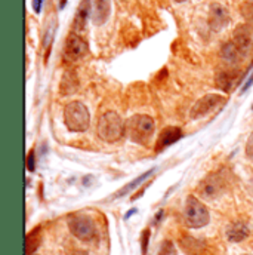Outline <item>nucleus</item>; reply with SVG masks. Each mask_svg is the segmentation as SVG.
<instances>
[{"mask_svg":"<svg viewBox=\"0 0 253 255\" xmlns=\"http://www.w3.org/2000/svg\"><path fill=\"white\" fill-rule=\"evenodd\" d=\"M126 122L116 112H107L99 118L98 122V135L105 142H116L123 138L126 129Z\"/></svg>","mask_w":253,"mask_h":255,"instance_id":"nucleus-1","label":"nucleus"},{"mask_svg":"<svg viewBox=\"0 0 253 255\" xmlns=\"http://www.w3.org/2000/svg\"><path fill=\"white\" fill-rule=\"evenodd\" d=\"M125 129H126L125 135L130 141L138 142V144H145L151 138V135L156 129V124L147 115H136V116L127 119Z\"/></svg>","mask_w":253,"mask_h":255,"instance_id":"nucleus-2","label":"nucleus"},{"mask_svg":"<svg viewBox=\"0 0 253 255\" xmlns=\"http://www.w3.org/2000/svg\"><path fill=\"white\" fill-rule=\"evenodd\" d=\"M64 122L71 132H84L90 125L87 107L80 101H71L64 109Z\"/></svg>","mask_w":253,"mask_h":255,"instance_id":"nucleus-3","label":"nucleus"},{"mask_svg":"<svg viewBox=\"0 0 253 255\" xmlns=\"http://www.w3.org/2000/svg\"><path fill=\"white\" fill-rule=\"evenodd\" d=\"M185 221L191 229L204 227L209 223L207 208L194 196H190L185 203Z\"/></svg>","mask_w":253,"mask_h":255,"instance_id":"nucleus-4","label":"nucleus"},{"mask_svg":"<svg viewBox=\"0 0 253 255\" xmlns=\"http://www.w3.org/2000/svg\"><path fill=\"white\" fill-rule=\"evenodd\" d=\"M68 229L70 232L80 241L89 242L96 236V229H95V223L87 217V215H82V214H76L73 217H70L68 220Z\"/></svg>","mask_w":253,"mask_h":255,"instance_id":"nucleus-5","label":"nucleus"},{"mask_svg":"<svg viewBox=\"0 0 253 255\" xmlns=\"http://www.w3.org/2000/svg\"><path fill=\"white\" fill-rule=\"evenodd\" d=\"M89 52L87 43L77 34V33H70L65 39L64 45V58L70 63L79 61L83 57H86Z\"/></svg>","mask_w":253,"mask_h":255,"instance_id":"nucleus-6","label":"nucleus"},{"mask_svg":"<svg viewBox=\"0 0 253 255\" xmlns=\"http://www.w3.org/2000/svg\"><path fill=\"white\" fill-rule=\"evenodd\" d=\"M222 103H225V97H222L219 94H207L192 106L190 116L192 119L204 118L206 115H209L213 109H216Z\"/></svg>","mask_w":253,"mask_h":255,"instance_id":"nucleus-7","label":"nucleus"},{"mask_svg":"<svg viewBox=\"0 0 253 255\" xmlns=\"http://www.w3.org/2000/svg\"><path fill=\"white\" fill-rule=\"evenodd\" d=\"M228 22H230V13H228V10L224 6L218 4V3L212 4L210 6V13H209V24H210V27L215 31H219Z\"/></svg>","mask_w":253,"mask_h":255,"instance_id":"nucleus-8","label":"nucleus"},{"mask_svg":"<svg viewBox=\"0 0 253 255\" xmlns=\"http://www.w3.org/2000/svg\"><path fill=\"white\" fill-rule=\"evenodd\" d=\"M231 42H233L234 46L239 49V52L245 57V55L249 52L251 46H252V34H251L249 27H248V25H240V27H237V30H236L234 37H233Z\"/></svg>","mask_w":253,"mask_h":255,"instance_id":"nucleus-9","label":"nucleus"},{"mask_svg":"<svg viewBox=\"0 0 253 255\" xmlns=\"http://www.w3.org/2000/svg\"><path fill=\"white\" fill-rule=\"evenodd\" d=\"M224 190V184L222 180L218 175H209L201 184H200V191L204 197L213 199L218 197Z\"/></svg>","mask_w":253,"mask_h":255,"instance_id":"nucleus-10","label":"nucleus"},{"mask_svg":"<svg viewBox=\"0 0 253 255\" xmlns=\"http://www.w3.org/2000/svg\"><path fill=\"white\" fill-rule=\"evenodd\" d=\"M110 16V0H93L92 3V21L96 25H102Z\"/></svg>","mask_w":253,"mask_h":255,"instance_id":"nucleus-11","label":"nucleus"},{"mask_svg":"<svg viewBox=\"0 0 253 255\" xmlns=\"http://www.w3.org/2000/svg\"><path fill=\"white\" fill-rule=\"evenodd\" d=\"M181 136H182V130H181V128H176V127L166 128V129L160 133V136H159V139H157V150L160 151V150H163V148H166V147L172 145V144H173V142H176Z\"/></svg>","mask_w":253,"mask_h":255,"instance_id":"nucleus-12","label":"nucleus"},{"mask_svg":"<svg viewBox=\"0 0 253 255\" xmlns=\"http://www.w3.org/2000/svg\"><path fill=\"white\" fill-rule=\"evenodd\" d=\"M89 15H92V3L90 0H82L74 18V30L76 31H82L86 27V21L89 18Z\"/></svg>","mask_w":253,"mask_h":255,"instance_id":"nucleus-13","label":"nucleus"},{"mask_svg":"<svg viewBox=\"0 0 253 255\" xmlns=\"http://www.w3.org/2000/svg\"><path fill=\"white\" fill-rule=\"evenodd\" d=\"M227 236L231 242H242L249 236V229L245 223H234L228 227Z\"/></svg>","mask_w":253,"mask_h":255,"instance_id":"nucleus-14","label":"nucleus"},{"mask_svg":"<svg viewBox=\"0 0 253 255\" xmlns=\"http://www.w3.org/2000/svg\"><path fill=\"white\" fill-rule=\"evenodd\" d=\"M77 85H79V80H77V76L74 71L68 70L65 71L63 77V82H61V92L63 95H70V94H74L76 89H77Z\"/></svg>","mask_w":253,"mask_h":255,"instance_id":"nucleus-15","label":"nucleus"},{"mask_svg":"<svg viewBox=\"0 0 253 255\" xmlns=\"http://www.w3.org/2000/svg\"><path fill=\"white\" fill-rule=\"evenodd\" d=\"M40 241H42V236H40V230L39 229H34L31 233L27 235V241H25L27 255H33L36 253L37 247L40 245Z\"/></svg>","mask_w":253,"mask_h":255,"instance_id":"nucleus-16","label":"nucleus"},{"mask_svg":"<svg viewBox=\"0 0 253 255\" xmlns=\"http://www.w3.org/2000/svg\"><path fill=\"white\" fill-rule=\"evenodd\" d=\"M240 57H243V55L239 52V49L234 46L233 42L224 45V48H222V58H224L225 61H228V63H236Z\"/></svg>","mask_w":253,"mask_h":255,"instance_id":"nucleus-17","label":"nucleus"},{"mask_svg":"<svg viewBox=\"0 0 253 255\" xmlns=\"http://www.w3.org/2000/svg\"><path fill=\"white\" fill-rule=\"evenodd\" d=\"M216 82H218V88L227 92V91H230V88H231V85H233V77H231V74H228V73H221V74L218 76Z\"/></svg>","mask_w":253,"mask_h":255,"instance_id":"nucleus-18","label":"nucleus"},{"mask_svg":"<svg viewBox=\"0 0 253 255\" xmlns=\"http://www.w3.org/2000/svg\"><path fill=\"white\" fill-rule=\"evenodd\" d=\"M151 174H153V171H147L145 174H142V175H139V177H138L136 180H133L132 183H129L127 186H125V189H123V190H122V191H120V193H119V196H123V194H126L127 191L133 190V187H136L138 184H141V183H144V181H145V180H147V178H148V177H150Z\"/></svg>","mask_w":253,"mask_h":255,"instance_id":"nucleus-19","label":"nucleus"},{"mask_svg":"<svg viewBox=\"0 0 253 255\" xmlns=\"http://www.w3.org/2000/svg\"><path fill=\"white\" fill-rule=\"evenodd\" d=\"M159 255H176V248L170 241H165L162 244V248L159 251Z\"/></svg>","mask_w":253,"mask_h":255,"instance_id":"nucleus-20","label":"nucleus"},{"mask_svg":"<svg viewBox=\"0 0 253 255\" xmlns=\"http://www.w3.org/2000/svg\"><path fill=\"white\" fill-rule=\"evenodd\" d=\"M242 13L249 22H253V3H245L242 6Z\"/></svg>","mask_w":253,"mask_h":255,"instance_id":"nucleus-21","label":"nucleus"},{"mask_svg":"<svg viewBox=\"0 0 253 255\" xmlns=\"http://www.w3.org/2000/svg\"><path fill=\"white\" fill-rule=\"evenodd\" d=\"M27 168H28V171H34L36 169V162H34V151H30V154H28V157H27Z\"/></svg>","mask_w":253,"mask_h":255,"instance_id":"nucleus-22","label":"nucleus"},{"mask_svg":"<svg viewBox=\"0 0 253 255\" xmlns=\"http://www.w3.org/2000/svg\"><path fill=\"white\" fill-rule=\"evenodd\" d=\"M246 153H248V156H249V157H252L253 159V132L251 133L249 139H248V144H246Z\"/></svg>","mask_w":253,"mask_h":255,"instance_id":"nucleus-23","label":"nucleus"},{"mask_svg":"<svg viewBox=\"0 0 253 255\" xmlns=\"http://www.w3.org/2000/svg\"><path fill=\"white\" fill-rule=\"evenodd\" d=\"M148 238H150V230H145V232H144V236H142V251H144V254L147 253Z\"/></svg>","mask_w":253,"mask_h":255,"instance_id":"nucleus-24","label":"nucleus"},{"mask_svg":"<svg viewBox=\"0 0 253 255\" xmlns=\"http://www.w3.org/2000/svg\"><path fill=\"white\" fill-rule=\"evenodd\" d=\"M42 1L43 0H33V7H34V10L39 13L40 12V9H42Z\"/></svg>","mask_w":253,"mask_h":255,"instance_id":"nucleus-25","label":"nucleus"},{"mask_svg":"<svg viewBox=\"0 0 253 255\" xmlns=\"http://www.w3.org/2000/svg\"><path fill=\"white\" fill-rule=\"evenodd\" d=\"M73 255H87V253L86 251H76Z\"/></svg>","mask_w":253,"mask_h":255,"instance_id":"nucleus-26","label":"nucleus"},{"mask_svg":"<svg viewBox=\"0 0 253 255\" xmlns=\"http://www.w3.org/2000/svg\"><path fill=\"white\" fill-rule=\"evenodd\" d=\"M175 1H178V3H181V1H185V0H175Z\"/></svg>","mask_w":253,"mask_h":255,"instance_id":"nucleus-27","label":"nucleus"},{"mask_svg":"<svg viewBox=\"0 0 253 255\" xmlns=\"http://www.w3.org/2000/svg\"><path fill=\"white\" fill-rule=\"evenodd\" d=\"M64 4H65V0H63V6H64Z\"/></svg>","mask_w":253,"mask_h":255,"instance_id":"nucleus-28","label":"nucleus"},{"mask_svg":"<svg viewBox=\"0 0 253 255\" xmlns=\"http://www.w3.org/2000/svg\"><path fill=\"white\" fill-rule=\"evenodd\" d=\"M245 255H251V254H245Z\"/></svg>","mask_w":253,"mask_h":255,"instance_id":"nucleus-29","label":"nucleus"},{"mask_svg":"<svg viewBox=\"0 0 253 255\" xmlns=\"http://www.w3.org/2000/svg\"><path fill=\"white\" fill-rule=\"evenodd\" d=\"M33 255H34V254H33Z\"/></svg>","mask_w":253,"mask_h":255,"instance_id":"nucleus-30","label":"nucleus"}]
</instances>
